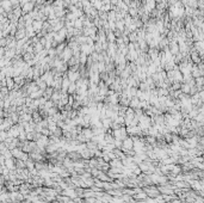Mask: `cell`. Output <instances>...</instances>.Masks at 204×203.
Returning a JSON list of instances; mask_svg holds the SVG:
<instances>
[{
  "label": "cell",
  "mask_w": 204,
  "mask_h": 203,
  "mask_svg": "<svg viewBox=\"0 0 204 203\" xmlns=\"http://www.w3.org/2000/svg\"><path fill=\"white\" fill-rule=\"evenodd\" d=\"M144 197H147V195H146V194H140V195H136V199H143Z\"/></svg>",
  "instance_id": "obj_10"
},
{
  "label": "cell",
  "mask_w": 204,
  "mask_h": 203,
  "mask_svg": "<svg viewBox=\"0 0 204 203\" xmlns=\"http://www.w3.org/2000/svg\"><path fill=\"white\" fill-rule=\"evenodd\" d=\"M32 9H34V4L31 1H29L22 6V13H29L32 11Z\"/></svg>",
  "instance_id": "obj_1"
},
{
  "label": "cell",
  "mask_w": 204,
  "mask_h": 203,
  "mask_svg": "<svg viewBox=\"0 0 204 203\" xmlns=\"http://www.w3.org/2000/svg\"><path fill=\"white\" fill-rule=\"evenodd\" d=\"M68 77H69V80L73 82L74 80H76L78 79V77H79V74L78 73H75V72H69V74H68Z\"/></svg>",
  "instance_id": "obj_6"
},
{
  "label": "cell",
  "mask_w": 204,
  "mask_h": 203,
  "mask_svg": "<svg viewBox=\"0 0 204 203\" xmlns=\"http://www.w3.org/2000/svg\"><path fill=\"white\" fill-rule=\"evenodd\" d=\"M133 146H134V141H133L130 137H129V139L127 137V139L124 140V142H123V147H122V148H123V151H127V150H131Z\"/></svg>",
  "instance_id": "obj_2"
},
{
  "label": "cell",
  "mask_w": 204,
  "mask_h": 203,
  "mask_svg": "<svg viewBox=\"0 0 204 203\" xmlns=\"http://www.w3.org/2000/svg\"><path fill=\"white\" fill-rule=\"evenodd\" d=\"M179 87H180L179 84H174V85H173V89H179Z\"/></svg>",
  "instance_id": "obj_11"
},
{
  "label": "cell",
  "mask_w": 204,
  "mask_h": 203,
  "mask_svg": "<svg viewBox=\"0 0 204 203\" xmlns=\"http://www.w3.org/2000/svg\"><path fill=\"white\" fill-rule=\"evenodd\" d=\"M6 136H7V133L6 131H0V140H5L6 139Z\"/></svg>",
  "instance_id": "obj_9"
},
{
  "label": "cell",
  "mask_w": 204,
  "mask_h": 203,
  "mask_svg": "<svg viewBox=\"0 0 204 203\" xmlns=\"http://www.w3.org/2000/svg\"><path fill=\"white\" fill-rule=\"evenodd\" d=\"M190 89H191V86H190L189 84L183 85V91H184V93H189V92H190Z\"/></svg>",
  "instance_id": "obj_7"
},
{
  "label": "cell",
  "mask_w": 204,
  "mask_h": 203,
  "mask_svg": "<svg viewBox=\"0 0 204 203\" xmlns=\"http://www.w3.org/2000/svg\"><path fill=\"white\" fill-rule=\"evenodd\" d=\"M67 90H68V92H69V93H74V92L76 91V85H75L74 82H71Z\"/></svg>",
  "instance_id": "obj_5"
},
{
  "label": "cell",
  "mask_w": 204,
  "mask_h": 203,
  "mask_svg": "<svg viewBox=\"0 0 204 203\" xmlns=\"http://www.w3.org/2000/svg\"><path fill=\"white\" fill-rule=\"evenodd\" d=\"M129 105L133 106V108H138V109H140V99H138V98H137V99H136V98L133 99V100L129 103Z\"/></svg>",
  "instance_id": "obj_4"
},
{
  "label": "cell",
  "mask_w": 204,
  "mask_h": 203,
  "mask_svg": "<svg viewBox=\"0 0 204 203\" xmlns=\"http://www.w3.org/2000/svg\"><path fill=\"white\" fill-rule=\"evenodd\" d=\"M6 87L9 89V91H12V90L14 89V81H13V78L6 77Z\"/></svg>",
  "instance_id": "obj_3"
},
{
  "label": "cell",
  "mask_w": 204,
  "mask_h": 203,
  "mask_svg": "<svg viewBox=\"0 0 204 203\" xmlns=\"http://www.w3.org/2000/svg\"><path fill=\"white\" fill-rule=\"evenodd\" d=\"M68 86H69V81H68L67 79H65V80H63V82H62V87H63V90L68 89Z\"/></svg>",
  "instance_id": "obj_8"
}]
</instances>
